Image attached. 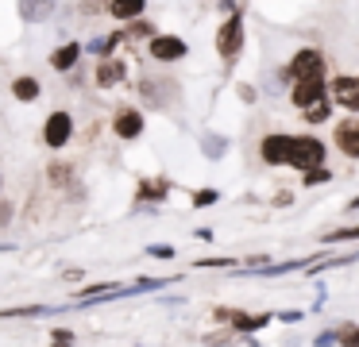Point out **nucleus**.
Segmentation results:
<instances>
[{
    "instance_id": "nucleus-1",
    "label": "nucleus",
    "mask_w": 359,
    "mask_h": 347,
    "mask_svg": "<svg viewBox=\"0 0 359 347\" xmlns=\"http://www.w3.org/2000/svg\"><path fill=\"white\" fill-rule=\"evenodd\" d=\"M325 158H328L325 139H317L313 131H305V135H294V147H290V162H286V166L305 174V170H313V166H325Z\"/></svg>"
},
{
    "instance_id": "nucleus-2",
    "label": "nucleus",
    "mask_w": 359,
    "mask_h": 347,
    "mask_svg": "<svg viewBox=\"0 0 359 347\" xmlns=\"http://www.w3.org/2000/svg\"><path fill=\"white\" fill-rule=\"evenodd\" d=\"M328 74V58L325 50H317V46H297V54L282 66V77L290 81H297V77H325Z\"/></svg>"
},
{
    "instance_id": "nucleus-3",
    "label": "nucleus",
    "mask_w": 359,
    "mask_h": 347,
    "mask_svg": "<svg viewBox=\"0 0 359 347\" xmlns=\"http://www.w3.org/2000/svg\"><path fill=\"white\" fill-rule=\"evenodd\" d=\"M70 139H74V116L66 112V108H55V112L43 120V143H47L50 151H62Z\"/></svg>"
},
{
    "instance_id": "nucleus-4",
    "label": "nucleus",
    "mask_w": 359,
    "mask_h": 347,
    "mask_svg": "<svg viewBox=\"0 0 359 347\" xmlns=\"http://www.w3.org/2000/svg\"><path fill=\"white\" fill-rule=\"evenodd\" d=\"M240 50H243V20H240V12H236V15H228L217 31V54L224 62H236Z\"/></svg>"
},
{
    "instance_id": "nucleus-5",
    "label": "nucleus",
    "mask_w": 359,
    "mask_h": 347,
    "mask_svg": "<svg viewBox=\"0 0 359 347\" xmlns=\"http://www.w3.org/2000/svg\"><path fill=\"white\" fill-rule=\"evenodd\" d=\"M332 147L344 154V158L359 162V112H348L340 123L332 128Z\"/></svg>"
},
{
    "instance_id": "nucleus-6",
    "label": "nucleus",
    "mask_w": 359,
    "mask_h": 347,
    "mask_svg": "<svg viewBox=\"0 0 359 347\" xmlns=\"http://www.w3.org/2000/svg\"><path fill=\"white\" fill-rule=\"evenodd\" d=\"M328 93H332L336 108L359 112V74H336L332 81H328Z\"/></svg>"
},
{
    "instance_id": "nucleus-7",
    "label": "nucleus",
    "mask_w": 359,
    "mask_h": 347,
    "mask_svg": "<svg viewBox=\"0 0 359 347\" xmlns=\"http://www.w3.org/2000/svg\"><path fill=\"white\" fill-rule=\"evenodd\" d=\"M147 54L155 62H182L189 54V46H186V39H182V35H158V31H155V35L147 39Z\"/></svg>"
},
{
    "instance_id": "nucleus-8",
    "label": "nucleus",
    "mask_w": 359,
    "mask_h": 347,
    "mask_svg": "<svg viewBox=\"0 0 359 347\" xmlns=\"http://www.w3.org/2000/svg\"><path fill=\"white\" fill-rule=\"evenodd\" d=\"M290 147H294V135H290V131H271V135H263V143H259V158H263L266 166H286Z\"/></svg>"
},
{
    "instance_id": "nucleus-9",
    "label": "nucleus",
    "mask_w": 359,
    "mask_h": 347,
    "mask_svg": "<svg viewBox=\"0 0 359 347\" xmlns=\"http://www.w3.org/2000/svg\"><path fill=\"white\" fill-rule=\"evenodd\" d=\"M325 93H328V77H297V81H290V100H294L297 112L313 100H320Z\"/></svg>"
},
{
    "instance_id": "nucleus-10",
    "label": "nucleus",
    "mask_w": 359,
    "mask_h": 347,
    "mask_svg": "<svg viewBox=\"0 0 359 347\" xmlns=\"http://www.w3.org/2000/svg\"><path fill=\"white\" fill-rule=\"evenodd\" d=\"M143 128H147V120H143V108H120L116 116H112V131H116V139H140Z\"/></svg>"
},
{
    "instance_id": "nucleus-11",
    "label": "nucleus",
    "mask_w": 359,
    "mask_h": 347,
    "mask_svg": "<svg viewBox=\"0 0 359 347\" xmlns=\"http://www.w3.org/2000/svg\"><path fill=\"white\" fill-rule=\"evenodd\" d=\"M58 0H16V12L24 23H47L55 15Z\"/></svg>"
},
{
    "instance_id": "nucleus-12",
    "label": "nucleus",
    "mask_w": 359,
    "mask_h": 347,
    "mask_svg": "<svg viewBox=\"0 0 359 347\" xmlns=\"http://www.w3.org/2000/svg\"><path fill=\"white\" fill-rule=\"evenodd\" d=\"M220 320H228V328L232 332H255V328H266L271 324V313H228V308H220Z\"/></svg>"
},
{
    "instance_id": "nucleus-13",
    "label": "nucleus",
    "mask_w": 359,
    "mask_h": 347,
    "mask_svg": "<svg viewBox=\"0 0 359 347\" xmlns=\"http://www.w3.org/2000/svg\"><path fill=\"white\" fill-rule=\"evenodd\" d=\"M81 54H86L81 43H62L58 50H50V69H58V74H74V66L81 62Z\"/></svg>"
},
{
    "instance_id": "nucleus-14",
    "label": "nucleus",
    "mask_w": 359,
    "mask_h": 347,
    "mask_svg": "<svg viewBox=\"0 0 359 347\" xmlns=\"http://www.w3.org/2000/svg\"><path fill=\"white\" fill-rule=\"evenodd\" d=\"M124 74H128V66L120 58H101V66H97V74H93V81L101 85V89H112V85H120L124 81Z\"/></svg>"
},
{
    "instance_id": "nucleus-15",
    "label": "nucleus",
    "mask_w": 359,
    "mask_h": 347,
    "mask_svg": "<svg viewBox=\"0 0 359 347\" xmlns=\"http://www.w3.org/2000/svg\"><path fill=\"white\" fill-rule=\"evenodd\" d=\"M109 15L112 20H120V23H128V20H140L143 12H147V0H109Z\"/></svg>"
},
{
    "instance_id": "nucleus-16",
    "label": "nucleus",
    "mask_w": 359,
    "mask_h": 347,
    "mask_svg": "<svg viewBox=\"0 0 359 347\" xmlns=\"http://www.w3.org/2000/svg\"><path fill=\"white\" fill-rule=\"evenodd\" d=\"M332 93H325V97L320 100H313V104H305L302 108V116H305V123H313V128H317V123H328V116H332Z\"/></svg>"
},
{
    "instance_id": "nucleus-17",
    "label": "nucleus",
    "mask_w": 359,
    "mask_h": 347,
    "mask_svg": "<svg viewBox=\"0 0 359 347\" xmlns=\"http://www.w3.org/2000/svg\"><path fill=\"white\" fill-rule=\"evenodd\" d=\"M39 93H43V85L35 81L32 74H24V77L12 81V97H16V100H39Z\"/></svg>"
},
{
    "instance_id": "nucleus-18",
    "label": "nucleus",
    "mask_w": 359,
    "mask_h": 347,
    "mask_svg": "<svg viewBox=\"0 0 359 347\" xmlns=\"http://www.w3.org/2000/svg\"><path fill=\"white\" fill-rule=\"evenodd\" d=\"M124 43V31H120V35H101V39H93V43L86 46L89 54H97V58H109L112 50H116V46Z\"/></svg>"
},
{
    "instance_id": "nucleus-19",
    "label": "nucleus",
    "mask_w": 359,
    "mask_h": 347,
    "mask_svg": "<svg viewBox=\"0 0 359 347\" xmlns=\"http://www.w3.org/2000/svg\"><path fill=\"white\" fill-rule=\"evenodd\" d=\"M166 193H170V182H166V177H158V182H143L135 197H140V200H163Z\"/></svg>"
},
{
    "instance_id": "nucleus-20",
    "label": "nucleus",
    "mask_w": 359,
    "mask_h": 347,
    "mask_svg": "<svg viewBox=\"0 0 359 347\" xmlns=\"http://www.w3.org/2000/svg\"><path fill=\"white\" fill-rule=\"evenodd\" d=\"M151 35H155V23H151V20H143V15H140V20H128L124 39H151Z\"/></svg>"
},
{
    "instance_id": "nucleus-21",
    "label": "nucleus",
    "mask_w": 359,
    "mask_h": 347,
    "mask_svg": "<svg viewBox=\"0 0 359 347\" xmlns=\"http://www.w3.org/2000/svg\"><path fill=\"white\" fill-rule=\"evenodd\" d=\"M201 151L209 154V158H220V154L228 151V139H224V135H209V139L201 143Z\"/></svg>"
},
{
    "instance_id": "nucleus-22",
    "label": "nucleus",
    "mask_w": 359,
    "mask_h": 347,
    "mask_svg": "<svg viewBox=\"0 0 359 347\" xmlns=\"http://www.w3.org/2000/svg\"><path fill=\"white\" fill-rule=\"evenodd\" d=\"M351 239H359V224H351V228H340V231H328L325 243H351Z\"/></svg>"
},
{
    "instance_id": "nucleus-23",
    "label": "nucleus",
    "mask_w": 359,
    "mask_h": 347,
    "mask_svg": "<svg viewBox=\"0 0 359 347\" xmlns=\"http://www.w3.org/2000/svg\"><path fill=\"white\" fill-rule=\"evenodd\" d=\"M305 185H325V182H332V170H325V166H313V170H305V177H302Z\"/></svg>"
},
{
    "instance_id": "nucleus-24",
    "label": "nucleus",
    "mask_w": 359,
    "mask_h": 347,
    "mask_svg": "<svg viewBox=\"0 0 359 347\" xmlns=\"http://www.w3.org/2000/svg\"><path fill=\"white\" fill-rule=\"evenodd\" d=\"M220 200L217 189H194V208H212Z\"/></svg>"
},
{
    "instance_id": "nucleus-25",
    "label": "nucleus",
    "mask_w": 359,
    "mask_h": 347,
    "mask_svg": "<svg viewBox=\"0 0 359 347\" xmlns=\"http://www.w3.org/2000/svg\"><path fill=\"white\" fill-rule=\"evenodd\" d=\"M336 343H359V324H340L336 328Z\"/></svg>"
},
{
    "instance_id": "nucleus-26",
    "label": "nucleus",
    "mask_w": 359,
    "mask_h": 347,
    "mask_svg": "<svg viewBox=\"0 0 359 347\" xmlns=\"http://www.w3.org/2000/svg\"><path fill=\"white\" fill-rule=\"evenodd\" d=\"M12 212H16V205H12V200H0V228L12 224Z\"/></svg>"
},
{
    "instance_id": "nucleus-27",
    "label": "nucleus",
    "mask_w": 359,
    "mask_h": 347,
    "mask_svg": "<svg viewBox=\"0 0 359 347\" xmlns=\"http://www.w3.org/2000/svg\"><path fill=\"white\" fill-rule=\"evenodd\" d=\"M147 254H155V259H174V247H166V243H155V247H147Z\"/></svg>"
},
{
    "instance_id": "nucleus-28",
    "label": "nucleus",
    "mask_w": 359,
    "mask_h": 347,
    "mask_svg": "<svg viewBox=\"0 0 359 347\" xmlns=\"http://www.w3.org/2000/svg\"><path fill=\"white\" fill-rule=\"evenodd\" d=\"M50 339H55V343H74L78 336H74V332H66V328H55V332H50Z\"/></svg>"
},
{
    "instance_id": "nucleus-29",
    "label": "nucleus",
    "mask_w": 359,
    "mask_h": 347,
    "mask_svg": "<svg viewBox=\"0 0 359 347\" xmlns=\"http://www.w3.org/2000/svg\"><path fill=\"white\" fill-rule=\"evenodd\" d=\"M317 343H336V332H317Z\"/></svg>"
},
{
    "instance_id": "nucleus-30",
    "label": "nucleus",
    "mask_w": 359,
    "mask_h": 347,
    "mask_svg": "<svg viewBox=\"0 0 359 347\" xmlns=\"http://www.w3.org/2000/svg\"><path fill=\"white\" fill-rule=\"evenodd\" d=\"M0 189H4V174H0Z\"/></svg>"
}]
</instances>
